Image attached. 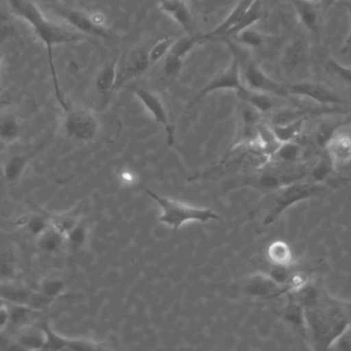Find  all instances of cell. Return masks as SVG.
<instances>
[{
    "mask_svg": "<svg viewBox=\"0 0 351 351\" xmlns=\"http://www.w3.org/2000/svg\"><path fill=\"white\" fill-rule=\"evenodd\" d=\"M6 1L14 16L24 20L33 29L37 37L43 41L49 57V65L56 98L60 106L63 109V111H66L69 109L70 104L66 100L60 88L59 80H58L57 71L53 63V47L56 45H66V43L90 41V37L77 32L67 24H60L47 18L43 10L39 8L38 4L35 3L33 0H6Z\"/></svg>",
    "mask_w": 351,
    "mask_h": 351,
    "instance_id": "cell-1",
    "label": "cell"
},
{
    "mask_svg": "<svg viewBox=\"0 0 351 351\" xmlns=\"http://www.w3.org/2000/svg\"><path fill=\"white\" fill-rule=\"evenodd\" d=\"M269 162V157L263 152L257 141L253 144L232 146L216 166L190 177V181H217L233 179L249 174Z\"/></svg>",
    "mask_w": 351,
    "mask_h": 351,
    "instance_id": "cell-2",
    "label": "cell"
},
{
    "mask_svg": "<svg viewBox=\"0 0 351 351\" xmlns=\"http://www.w3.org/2000/svg\"><path fill=\"white\" fill-rule=\"evenodd\" d=\"M140 187L158 203L162 210L158 222L170 227L174 234L181 229L182 226L188 223H208L220 220L221 216L212 208L190 205L172 198L164 197L142 185Z\"/></svg>",
    "mask_w": 351,
    "mask_h": 351,
    "instance_id": "cell-3",
    "label": "cell"
},
{
    "mask_svg": "<svg viewBox=\"0 0 351 351\" xmlns=\"http://www.w3.org/2000/svg\"><path fill=\"white\" fill-rule=\"evenodd\" d=\"M325 193L323 185L321 183H308V181H298L290 185H285L280 189L270 193L271 197L268 198L266 206H259L257 210H265L262 224L267 227L274 224L278 218L289 208L295 204L300 203L311 198L317 197Z\"/></svg>",
    "mask_w": 351,
    "mask_h": 351,
    "instance_id": "cell-4",
    "label": "cell"
},
{
    "mask_svg": "<svg viewBox=\"0 0 351 351\" xmlns=\"http://www.w3.org/2000/svg\"><path fill=\"white\" fill-rule=\"evenodd\" d=\"M47 8H49L56 16H60L68 26L86 36L97 37V38L107 39V41H115L119 38L114 31L82 10L66 8L59 4H49Z\"/></svg>",
    "mask_w": 351,
    "mask_h": 351,
    "instance_id": "cell-5",
    "label": "cell"
},
{
    "mask_svg": "<svg viewBox=\"0 0 351 351\" xmlns=\"http://www.w3.org/2000/svg\"><path fill=\"white\" fill-rule=\"evenodd\" d=\"M63 129L68 137L76 141H94L100 133V120L92 109L70 105L64 111Z\"/></svg>",
    "mask_w": 351,
    "mask_h": 351,
    "instance_id": "cell-6",
    "label": "cell"
},
{
    "mask_svg": "<svg viewBox=\"0 0 351 351\" xmlns=\"http://www.w3.org/2000/svg\"><path fill=\"white\" fill-rule=\"evenodd\" d=\"M150 66L148 49L143 45H136L128 49L117 62V80L114 92L125 88L132 80L143 76Z\"/></svg>",
    "mask_w": 351,
    "mask_h": 351,
    "instance_id": "cell-7",
    "label": "cell"
},
{
    "mask_svg": "<svg viewBox=\"0 0 351 351\" xmlns=\"http://www.w3.org/2000/svg\"><path fill=\"white\" fill-rule=\"evenodd\" d=\"M280 64L287 78H296V82L305 80L309 68V45L306 39L298 36L289 41L282 51Z\"/></svg>",
    "mask_w": 351,
    "mask_h": 351,
    "instance_id": "cell-8",
    "label": "cell"
},
{
    "mask_svg": "<svg viewBox=\"0 0 351 351\" xmlns=\"http://www.w3.org/2000/svg\"><path fill=\"white\" fill-rule=\"evenodd\" d=\"M247 89V87L243 84V78H241V70L239 59L233 55V60L229 64L228 67L219 72L204 88L200 89L194 95L193 98H191V100L189 101L187 109H191L192 107L199 103L202 99L206 98L212 93L217 92V91L231 90L235 91L237 94H239V93L245 92Z\"/></svg>",
    "mask_w": 351,
    "mask_h": 351,
    "instance_id": "cell-9",
    "label": "cell"
},
{
    "mask_svg": "<svg viewBox=\"0 0 351 351\" xmlns=\"http://www.w3.org/2000/svg\"><path fill=\"white\" fill-rule=\"evenodd\" d=\"M239 61L241 65V78L249 90L280 97L288 96L286 84L276 82L274 78H270L255 60L247 57L243 61L239 59Z\"/></svg>",
    "mask_w": 351,
    "mask_h": 351,
    "instance_id": "cell-10",
    "label": "cell"
},
{
    "mask_svg": "<svg viewBox=\"0 0 351 351\" xmlns=\"http://www.w3.org/2000/svg\"><path fill=\"white\" fill-rule=\"evenodd\" d=\"M0 298L8 304L28 307L38 313L45 310L53 303V300L38 290H32L28 286L14 284V282L0 284Z\"/></svg>",
    "mask_w": 351,
    "mask_h": 351,
    "instance_id": "cell-11",
    "label": "cell"
},
{
    "mask_svg": "<svg viewBox=\"0 0 351 351\" xmlns=\"http://www.w3.org/2000/svg\"><path fill=\"white\" fill-rule=\"evenodd\" d=\"M41 329L45 333V342L43 350H73L99 351L111 350L110 346L104 342L86 338H70L57 333L51 324H41Z\"/></svg>",
    "mask_w": 351,
    "mask_h": 351,
    "instance_id": "cell-12",
    "label": "cell"
},
{
    "mask_svg": "<svg viewBox=\"0 0 351 351\" xmlns=\"http://www.w3.org/2000/svg\"><path fill=\"white\" fill-rule=\"evenodd\" d=\"M131 91L141 101L142 104L144 105L146 111L152 115V117L164 127L167 134V144L171 148L174 146L176 126L171 121L168 109L162 98L156 93L145 88L135 87V88H132Z\"/></svg>",
    "mask_w": 351,
    "mask_h": 351,
    "instance_id": "cell-13",
    "label": "cell"
},
{
    "mask_svg": "<svg viewBox=\"0 0 351 351\" xmlns=\"http://www.w3.org/2000/svg\"><path fill=\"white\" fill-rule=\"evenodd\" d=\"M288 96L302 97L323 105H346L348 101L319 82L299 80L286 84Z\"/></svg>",
    "mask_w": 351,
    "mask_h": 351,
    "instance_id": "cell-14",
    "label": "cell"
},
{
    "mask_svg": "<svg viewBox=\"0 0 351 351\" xmlns=\"http://www.w3.org/2000/svg\"><path fill=\"white\" fill-rule=\"evenodd\" d=\"M241 291L245 296L260 300H269L289 293L286 286L265 272H256L245 278L241 282Z\"/></svg>",
    "mask_w": 351,
    "mask_h": 351,
    "instance_id": "cell-15",
    "label": "cell"
},
{
    "mask_svg": "<svg viewBox=\"0 0 351 351\" xmlns=\"http://www.w3.org/2000/svg\"><path fill=\"white\" fill-rule=\"evenodd\" d=\"M326 150L334 168L351 163V132L338 130L326 144Z\"/></svg>",
    "mask_w": 351,
    "mask_h": 351,
    "instance_id": "cell-16",
    "label": "cell"
},
{
    "mask_svg": "<svg viewBox=\"0 0 351 351\" xmlns=\"http://www.w3.org/2000/svg\"><path fill=\"white\" fill-rule=\"evenodd\" d=\"M254 1L255 0H239L237 5L234 6V8L231 10L230 14L226 16V19L219 26L213 29L210 32L200 34L202 43L206 41H216V39L222 38L234 25H237L245 16V14H247V10L251 8Z\"/></svg>",
    "mask_w": 351,
    "mask_h": 351,
    "instance_id": "cell-17",
    "label": "cell"
},
{
    "mask_svg": "<svg viewBox=\"0 0 351 351\" xmlns=\"http://www.w3.org/2000/svg\"><path fill=\"white\" fill-rule=\"evenodd\" d=\"M160 10L170 16L188 34L193 32V20L186 0H160Z\"/></svg>",
    "mask_w": 351,
    "mask_h": 351,
    "instance_id": "cell-18",
    "label": "cell"
},
{
    "mask_svg": "<svg viewBox=\"0 0 351 351\" xmlns=\"http://www.w3.org/2000/svg\"><path fill=\"white\" fill-rule=\"evenodd\" d=\"M293 8L296 12L297 16L305 29L315 35L319 33V22H321L322 10L317 8V4L311 0H291Z\"/></svg>",
    "mask_w": 351,
    "mask_h": 351,
    "instance_id": "cell-19",
    "label": "cell"
},
{
    "mask_svg": "<svg viewBox=\"0 0 351 351\" xmlns=\"http://www.w3.org/2000/svg\"><path fill=\"white\" fill-rule=\"evenodd\" d=\"M117 62V60L107 62L95 76L94 91L97 96L102 100L109 98V96L114 92Z\"/></svg>",
    "mask_w": 351,
    "mask_h": 351,
    "instance_id": "cell-20",
    "label": "cell"
},
{
    "mask_svg": "<svg viewBox=\"0 0 351 351\" xmlns=\"http://www.w3.org/2000/svg\"><path fill=\"white\" fill-rule=\"evenodd\" d=\"M266 258L274 267L291 268L295 263L294 251L284 240L272 241L266 249Z\"/></svg>",
    "mask_w": 351,
    "mask_h": 351,
    "instance_id": "cell-21",
    "label": "cell"
},
{
    "mask_svg": "<svg viewBox=\"0 0 351 351\" xmlns=\"http://www.w3.org/2000/svg\"><path fill=\"white\" fill-rule=\"evenodd\" d=\"M45 342V333L41 327L36 329V328L26 326L21 330L14 343L20 350H43Z\"/></svg>",
    "mask_w": 351,
    "mask_h": 351,
    "instance_id": "cell-22",
    "label": "cell"
},
{
    "mask_svg": "<svg viewBox=\"0 0 351 351\" xmlns=\"http://www.w3.org/2000/svg\"><path fill=\"white\" fill-rule=\"evenodd\" d=\"M67 245L66 236L55 227L49 226L40 236L37 237V247L43 253H57Z\"/></svg>",
    "mask_w": 351,
    "mask_h": 351,
    "instance_id": "cell-23",
    "label": "cell"
},
{
    "mask_svg": "<svg viewBox=\"0 0 351 351\" xmlns=\"http://www.w3.org/2000/svg\"><path fill=\"white\" fill-rule=\"evenodd\" d=\"M304 156V150L296 141L282 142L270 157L271 162L282 164H296L301 163Z\"/></svg>",
    "mask_w": 351,
    "mask_h": 351,
    "instance_id": "cell-24",
    "label": "cell"
},
{
    "mask_svg": "<svg viewBox=\"0 0 351 351\" xmlns=\"http://www.w3.org/2000/svg\"><path fill=\"white\" fill-rule=\"evenodd\" d=\"M82 218H84V216H82V205L49 216L51 226L55 227L65 236Z\"/></svg>",
    "mask_w": 351,
    "mask_h": 351,
    "instance_id": "cell-25",
    "label": "cell"
},
{
    "mask_svg": "<svg viewBox=\"0 0 351 351\" xmlns=\"http://www.w3.org/2000/svg\"><path fill=\"white\" fill-rule=\"evenodd\" d=\"M262 16H263L262 1L261 0H255L254 3L252 4L251 8L247 10V14H245V16L237 25H234L220 41H232L241 31L251 28L254 24H256L262 18Z\"/></svg>",
    "mask_w": 351,
    "mask_h": 351,
    "instance_id": "cell-26",
    "label": "cell"
},
{
    "mask_svg": "<svg viewBox=\"0 0 351 351\" xmlns=\"http://www.w3.org/2000/svg\"><path fill=\"white\" fill-rule=\"evenodd\" d=\"M307 115L298 117L285 124H278V125H271L272 131L276 135V139L282 144V142L295 141L297 138L302 133L304 128L305 122H306Z\"/></svg>",
    "mask_w": 351,
    "mask_h": 351,
    "instance_id": "cell-27",
    "label": "cell"
},
{
    "mask_svg": "<svg viewBox=\"0 0 351 351\" xmlns=\"http://www.w3.org/2000/svg\"><path fill=\"white\" fill-rule=\"evenodd\" d=\"M30 158L27 155H16L10 157L2 167V174L8 183H16L22 177L28 167Z\"/></svg>",
    "mask_w": 351,
    "mask_h": 351,
    "instance_id": "cell-28",
    "label": "cell"
},
{
    "mask_svg": "<svg viewBox=\"0 0 351 351\" xmlns=\"http://www.w3.org/2000/svg\"><path fill=\"white\" fill-rule=\"evenodd\" d=\"M21 127L18 119L12 113L0 117V142L12 144L20 137Z\"/></svg>",
    "mask_w": 351,
    "mask_h": 351,
    "instance_id": "cell-29",
    "label": "cell"
},
{
    "mask_svg": "<svg viewBox=\"0 0 351 351\" xmlns=\"http://www.w3.org/2000/svg\"><path fill=\"white\" fill-rule=\"evenodd\" d=\"M239 95L243 102L251 105L260 113H268L274 109V101L270 95L266 94V93L256 92V91L247 89L245 92L239 93Z\"/></svg>",
    "mask_w": 351,
    "mask_h": 351,
    "instance_id": "cell-30",
    "label": "cell"
},
{
    "mask_svg": "<svg viewBox=\"0 0 351 351\" xmlns=\"http://www.w3.org/2000/svg\"><path fill=\"white\" fill-rule=\"evenodd\" d=\"M18 271L16 255L10 249L0 251V284L14 282Z\"/></svg>",
    "mask_w": 351,
    "mask_h": 351,
    "instance_id": "cell-31",
    "label": "cell"
},
{
    "mask_svg": "<svg viewBox=\"0 0 351 351\" xmlns=\"http://www.w3.org/2000/svg\"><path fill=\"white\" fill-rule=\"evenodd\" d=\"M66 288L67 286H66L65 282L61 278H45L39 282L37 290L55 302L60 297L65 294Z\"/></svg>",
    "mask_w": 351,
    "mask_h": 351,
    "instance_id": "cell-32",
    "label": "cell"
},
{
    "mask_svg": "<svg viewBox=\"0 0 351 351\" xmlns=\"http://www.w3.org/2000/svg\"><path fill=\"white\" fill-rule=\"evenodd\" d=\"M88 238V223L86 222L84 218H82L67 235H66V241L67 245L72 249L76 251L82 249L86 245V241Z\"/></svg>",
    "mask_w": 351,
    "mask_h": 351,
    "instance_id": "cell-33",
    "label": "cell"
},
{
    "mask_svg": "<svg viewBox=\"0 0 351 351\" xmlns=\"http://www.w3.org/2000/svg\"><path fill=\"white\" fill-rule=\"evenodd\" d=\"M51 226L49 216H40V214H31L26 216L24 220V228L33 236L38 237Z\"/></svg>",
    "mask_w": 351,
    "mask_h": 351,
    "instance_id": "cell-34",
    "label": "cell"
},
{
    "mask_svg": "<svg viewBox=\"0 0 351 351\" xmlns=\"http://www.w3.org/2000/svg\"><path fill=\"white\" fill-rule=\"evenodd\" d=\"M175 41L176 38L174 37H166V38L158 41L152 49H148L150 66L156 65V63L166 58Z\"/></svg>",
    "mask_w": 351,
    "mask_h": 351,
    "instance_id": "cell-35",
    "label": "cell"
},
{
    "mask_svg": "<svg viewBox=\"0 0 351 351\" xmlns=\"http://www.w3.org/2000/svg\"><path fill=\"white\" fill-rule=\"evenodd\" d=\"M326 70L330 73L333 74L336 78L341 80L346 84H351V67L343 65L334 58L329 57L326 59L325 64Z\"/></svg>",
    "mask_w": 351,
    "mask_h": 351,
    "instance_id": "cell-36",
    "label": "cell"
},
{
    "mask_svg": "<svg viewBox=\"0 0 351 351\" xmlns=\"http://www.w3.org/2000/svg\"><path fill=\"white\" fill-rule=\"evenodd\" d=\"M233 43H237L239 45H243L245 47H258L263 43V37L257 31L253 30V29L247 28L245 30L241 31V33L237 35L234 38L232 39Z\"/></svg>",
    "mask_w": 351,
    "mask_h": 351,
    "instance_id": "cell-37",
    "label": "cell"
},
{
    "mask_svg": "<svg viewBox=\"0 0 351 351\" xmlns=\"http://www.w3.org/2000/svg\"><path fill=\"white\" fill-rule=\"evenodd\" d=\"M16 33L14 19L5 10H0V45L8 41Z\"/></svg>",
    "mask_w": 351,
    "mask_h": 351,
    "instance_id": "cell-38",
    "label": "cell"
},
{
    "mask_svg": "<svg viewBox=\"0 0 351 351\" xmlns=\"http://www.w3.org/2000/svg\"><path fill=\"white\" fill-rule=\"evenodd\" d=\"M333 169L335 168H334L333 163L331 162L329 157L319 161L317 164L311 170V179H313V183H322V181L331 173Z\"/></svg>",
    "mask_w": 351,
    "mask_h": 351,
    "instance_id": "cell-39",
    "label": "cell"
},
{
    "mask_svg": "<svg viewBox=\"0 0 351 351\" xmlns=\"http://www.w3.org/2000/svg\"><path fill=\"white\" fill-rule=\"evenodd\" d=\"M8 327H10V309L8 303L0 308V334L4 333Z\"/></svg>",
    "mask_w": 351,
    "mask_h": 351,
    "instance_id": "cell-40",
    "label": "cell"
},
{
    "mask_svg": "<svg viewBox=\"0 0 351 351\" xmlns=\"http://www.w3.org/2000/svg\"><path fill=\"white\" fill-rule=\"evenodd\" d=\"M338 2H339L342 8H346L348 16H350V31H348V36H346V41H344L343 47H342L343 49H348L351 47V0H340V1Z\"/></svg>",
    "mask_w": 351,
    "mask_h": 351,
    "instance_id": "cell-41",
    "label": "cell"
},
{
    "mask_svg": "<svg viewBox=\"0 0 351 351\" xmlns=\"http://www.w3.org/2000/svg\"><path fill=\"white\" fill-rule=\"evenodd\" d=\"M338 1H340V0H323V1L319 3V5H321L322 14H325L326 12Z\"/></svg>",
    "mask_w": 351,
    "mask_h": 351,
    "instance_id": "cell-42",
    "label": "cell"
},
{
    "mask_svg": "<svg viewBox=\"0 0 351 351\" xmlns=\"http://www.w3.org/2000/svg\"><path fill=\"white\" fill-rule=\"evenodd\" d=\"M8 304V303L5 302V301L3 300V299L0 298V308H1L2 306H4V305Z\"/></svg>",
    "mask_w": 351,
    "mask_h": 351,
    "instance_id": "cell-43",
    "label": "cell"
},
{
    "mask_svg": "<svg viewBox=\"0 0 351 351\" xmlns=\"http://www.w3.org/2000/svg\"><path fill=\"white\" fill-rule=\"evenodd\" d=\"M311 1L315 2V3H321L323 0H311Z\"/></svg>",
    "mask_w": 351,
    "mask_h": 351,
    "instance_id": "cell-44",
    "label": "cell"
},
{
    "mask_svg": "<svg viewBox=\"0 0 351 351\" xmlns=\"http://www.w3.org/2000/svg\"><path fill=\"white\" fill-rule=\"evenodd\" d=\"M0 61H1V55H0Z\"/></svg>",
    "mask_w": 351,
    "mask_h": 351,
    "instance_id": "cell-45",
    "label": "cell"
}]
</instances>
